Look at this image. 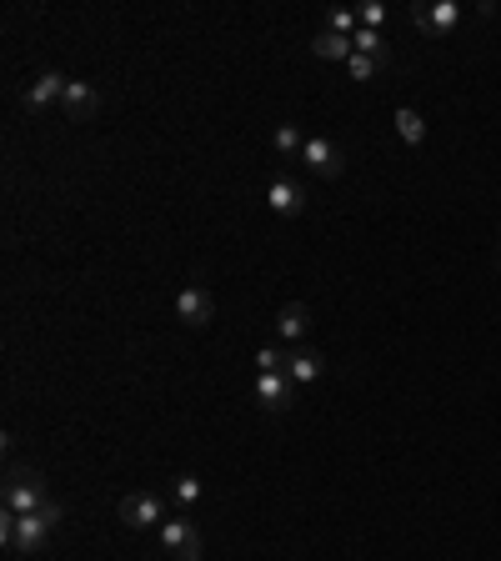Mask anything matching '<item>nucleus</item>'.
I'll use <instances>...</instances> for the list:
<instances>
[{
    "label": "nucleus",
    "instance_id": "obj_1",
    "mask_svg": "<svg viewBox=\"0 0 501 561\" xmlns=\"http://www.w3.org/2000/svg\"><path fill=\"white\" fill-rule=\"evenodd\" d=\"M61 501H46L41 511H31V516H11V511H0V541H6L11 551H21V556H36V551H46V541L56 536V526H61Z\"/></svg>",
    "mask_w": 501,
    "mask_h": 561
},
{
    "label": "nucleus",
    "instance_id": "obj_2",
    "mask_svg": "<svg viewBox=\"0 0 501 561\" xmlns=\"http://www.w3.org/2000/svg\"><path fill=\"white\" fill-rule=\"evenodd\" d=\"M6 511L11 516H31V511H41L46 501H51V491H46V476L36 471V466H11L6 471Z\"/></svg>",
    "mask_w": 501,
    "mask_h": 561
},
{
    "label": "nucleus",
    "instance_id": "obj_3",
    "mask_svg": "<svg viewBox=\"0 0 501 561\" xmlns=\"http://www.w3.org/2000/svg\"><path fill=\"white\" fill-rule=\"evenodd\" d=\"M156 536H161V551H166L171 561H201V531H196V521H191L186 511L166 516V521L156 526Z\"/></svg>",
    "mask_w": 501,
    "mask_h": 561
},
{
    "label": "nucleus",
    "instance_id": "obj_4",
    "mask_svg": "<svg viewBox=\"0 0 501 561\" xmlns=\"http://www.w3.org/2000/svg\"><path fill=\"white\" fill-rule=\"evenodd\" d=\"M66 86H71V76H61V71H41L26 91H21V106L31 111V116H46V111H61V96H66Z\"/></svg>",
    "mask_w": 501,
    "mask_h": 561
},
{
    "label": "nucleus",
    "instance_id": "obj_5",
    "mask_svg": "<svg viewBox=\"0 0 501 561\" xmlns=\"http://www.w3.org/2000/svg\"><path fill=\"white\" fill-rule=\"evenodd\" d=\"M121 521H126L131 531L161 526V521H166V496H161V491H131V496L121 501Z\"/></svg>",
    "mask_w": 501,
    "mask_h": 561
},
{
    "label": "nucleus",
    "instance_id": "obj_6",
    "mask_svg": "<svg viewBox=\"0 0 501 561\" xmlns=\"http://www.w3.org/2000/svg\"><path fill=\"white\" fill-rule=\"evenodd\" d=\"M301 166L316 171V176H326V181H336V176L346 171V151H341L336 141H326V136H306V146H301Z\"/></svg>",
    "mask_w": 501,
    "mask_h": 561
},
{
    "label": "nucleus",
    "instance_id": "obj_7",
    "mask_svg": "<svg viewBox=\"0 0 501 561\" xmlns=\"http://www.w3.org/2000/svg\"><path fill=\"white\" fill-rule=\"evenodd\" d=\"M411 26L421 31V36H451L456 26H461V6H451V0H436V6H421V0H416V6H411Z\"/></svg>",
    "mask_w": 501,
    "mask_h": 561
},
{
    "label": "nucleus",
    "instance_id": "obj_8",
    "mask_svg": "<svg viewBox=\"0 0 501 561\" xmlns=\"http://www.w3.org/2000/svg\"><path fill=\"white\" fill-rule=\"evenodd\" d=\"M266 206H271L276 216H301V211L311 206V196H306V186H301L296 176L276 171V176H271V186H266Z\"/></svg>",
    "mask_w": 501,
    "mask_h": 561
},
{
    "label": "nucleus",
    "instance_id": "obj_9",
    "mask_svg": "<svg viewBox=\"0 0 501 561\" xmlns=\"http://www.w3.org/2000/svg\"><path fill=\"white\" fill-rule=\"evenodd\" d=\"M296 381L286 376V371H256V401L266 406V411H291L296 406Z\"/></svg>",
    "mask_w": 501,
    "mask_h": 561
},
{
    "label": "nucleus",
    "instance_id": "obj_10",
    "mask_svg": "<svg viewBox=\"0 0 501 561\" xmlns=\"http://www.w3.org/2000/svg\"><path fill=\"white\" fill-rule=\"evenodd\" d=\"M176 316H181L186 326H211V316H216V301H211V291L191 281V286L176 296Z\"/></svg>",
    "mask_w": 501,
    "mask_h": 561
},
{
    "label": "nucleus",
    "instance_id": "obj_11",
    "mask_svg": "<svg viewBox=\"0 0 501 561\" xmlns=\"http://www.w3.org/2000/svg\"><path fill=\"white\" fill-rule=\"evenodd\" d=\"M96 111H101V91H96L91 81H71L66 96H61V116H71V121H91Z\"/></svg>",
    "mask_w": 501,
    "mask_h": 561
},
{
    "label": "nucleus",
    "instance_id": "obj_12",
    "mask_svg": "<svg viewBox=\"0 0 501 561\" xmlns=\"http://www.w3.org/2000/svg\"><path fill=\"white\" fill-rule=\"evenodd\" d=\"M321 371H326V356H321L316 346H291V351H286V376H291L296 386L321 381Z\"/></svg>",
    "mask_w": 501,
    "mask_h": 561
},
{
    "label": "nucleus",
    "instance_id": "obj_13",
    "mask_svg": "<svg viewBox=\"0 0 501 561\" xmlns=\"http://www.w3.org/2000/svg\"><path fill=\"white\" fill-rule=\"evenodd\" d=\"M306 331H311V306H301V301L281 306V316H276V336L301 346V341H306Z\"/></svg>",
    "mask_w": 501,
    "mask_h": 561
},
{
    "label": "nucleus",
    "instance_id": "obj_14",
    "mask_svg": "<svg viewBox=\"0 0 501 561\" xmlns=\"http://www.w3.org/2000/svg\"><path fill=\"white\" fill-rule=\"evenodd\" d=\"M166 496L181 506V511H191L201 496H206V486H201V476H191V471H181V476H171V486H166Z\"/></svg>",
    "mask_w": 501,
    "mask_h": 561
},
{
    "label": "nucleus",
    "instance_id": "obj_15",
    "mask_svg": "<svg viewBox=\"0 0 501 561\" xmlns=\"http://www.w3.org/2000/svg\"><path fill=\"white\" fill-rule=\"evenodd\" d=\"M311 56H321V61H351V36L321 31V36H311Z\"/></svg>",
    "mask_w": 501,
    "mask_h": 561
},
{
    "label": "nucleus",
    "instance_id": "obj_16",
    "mask_svg": "<svg viewBox=\"0 0 501 561\" xmlns=\"http://www.w3.org/2000/svg\"><path fill=\"white\" fill-rule=\"evenodd\" d=\"M351 51H356V56H371V61H391V41H386L381 31H366V26L351 36Z\"/></svg>",
    "mask_w": 501,
    "mask_h": 561
},
{
    "label": "nucleus",
    "instance_id": "obj_17",
    "mask_svg": "<svg viewBox=\"0 0 501 561\" xmlns=\"http://www.w3.org/2000/svg\"><path fill=\"white\" fill-rule=\"evenodd\" d=\"M391 121H396V131H401V141H406V146H421V141H426V121H421V111L401 106Z\"/></svg>",
    "mask_w": 501,
    "mask_h": 561
},
{
    "label": "nucleus",
    "instance_id": "obj_18",
    "mask_svg": "<svg viewBox=\"0 0 501 561\" xmlns=\"http://www.w3.org/2000/svg\"><path fill=\"white\" fill-rule=\"evenodd\" d=\"M271 146H276V156H286V161H301V146H306V136H301V131L286 121V126H276Z\"/></svg>",
    "mask_w": 501,
    "mask_h": 561
},
{
    "label": "nucleus",
    "instance_id": "obj_19",
    "mask_svg": "<svg viewBox=\"0 0 501 561\" xmlns=\"http://www.w3.org/2000/svg\"><path fill=\"white\" fill-rule=\"evenodd\" d=\"M381 66H386V61H371V56H356V51H351V61H346L351 81H376V76H381Z\"/></svg>",
    "mask_w": 501,
    "mask_h": 561
},
{
    "label": "nucleus",
    "instance_id": "obj_20",
    "mask_svg": "<svg viewBox=\"0 0 501 561\" xmlns=\"http://www.w3.org/2000/svg\"><path fill=\"white\" fill-rule=\"evenodd\" d=\"M326 31H336V36H356V31H361V21H356V11H346V6H341V11H331V16H326Z\"/></svg>",
    "mask_w": 501,
    "mask_h": 561
},
{
    "label": "nucleus",
    "instance_id": "obj_21",
    "mask_svg": "<svg viewBox=\"0 0 501 561\" xmlns=\"http://www.w3.org/2000/svg\"><path fill=\"white\" fill-rule=\"evenodd\" d=\"M256 371H286V351L261 346V351H256Z\"/></svg>",
    "mask_w": 501,
    "mask_h": 561
}]
</instances>
